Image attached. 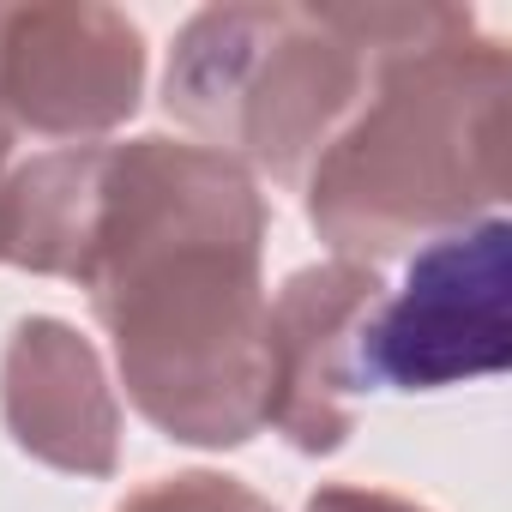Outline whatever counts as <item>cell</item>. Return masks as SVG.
I'll use <instances>...</instances> for the list:
<instances>
[{
    "mask_svg": "<svg viewBox=\"0 0 512 512\" xmlns=\"http://www.w3.org/2000/svg\"><path fill=\"white\" fill-rule=\"evenodd\" d=\"M0 422L13 446L67 476L121 470V398L103 374L97 344L55 320L25 314L0 350Z\"/></svg>",
    "mask_w": 512,
    "mask_h": 512,
    "instance_id": "52a82bcc",
    "label": "cell"
},
{
    "mask_svg": "<svg viewBox=\"0 0 512 512\" xmlns=\"http://www.w3.org/2000/svg\"><path fill=\"white\" fill-rule=\"evenodd\" d=\"M302 512H434L410 494H392V488H362V482H320L308 494Z\"/></svg>",
    "mask_w": 512,
    "mask_h": 512,
    "instance_id": "30bf717a",
    "label": "cell"
},
{
    "mask_svg": "<svg viewBox=\"0 0 512 512\" xmlns=\"http://www.w3.org/2000/svg\"><path fill=\"white\" fill-rule=\"evenodd\" d=\"M416 19L422 7H205L175 31L163 109L247 175L302 187Z\"/></svg>",
    "mask_w": 512,
    "mask_h": 512,
    "instance_id": "3957f363",
    "label": "cell"
},
{
    "mask_svg": "<svg viewBox=\"0 0 512 512\" xmlns=\"http://www.w3.org/2000/svg\"><path fill=\"white\" fill-rule=\"evenodd\" d=\"M380 302V272L356 260L302 266L266 302V422L302 458H332L356 434V398L368 392L362 350Z\"/></svg>",
    "mask_w": 512,
    "mask_h": 512,
    "instance_id": "8992f818",
    "label": "cell"
},
{
    "mask_svg": "<svg viewBox=\"0 0 512 512\" xmlns=\"http://www.w3.org/2000/svg\"><path fill=\"white\" fill-rule=\"evenodd\" d=\"M512 223L494 211L458 235L428 241L398 296L368 326V386L440 392L506 374L512 362Z\"/></svg>",
    "mask_w": 512,
    "mask_h": 512,
    "instance_id": "277c9868",
    "label": "cell"
},
{
    "mask_svg": "<svg viewBox=\"0 0 512 512\" xmlns=\"http://www.w3.org/2000/svg\"><path fill=\"white\" fill-rule=\"evenodd\" d=\"M266 193L235 157L163 133L103 145L79 290L133 410L181 446L266 428Z\"/></svg>",
    "mask_w": 512,
    "mask_h": 512,
    "instance_id": "6da1fadb",
    "label": "cell"
},
{
    "mask_svg": "<svg viewBox=\"0 0 512 512\" xmlns=\"http://www.w3.org/2000/svg\"><path fill=\"white\" fill-rule=\"evenodd\" d=\"M103 145H61L19 163L0 193V266L31 278H79L97 217Z\"/></svg>",
    "mask_w": 512,
    "mask_h": 512,
    "instance_id": "ba28073f",
    "label": "cell"
},
{
    "mask_svg": "<svg viewBox=\"0 0 512 512\" xmlns=\"http://www.w3.org/2000/svg\"><path fill=\"white\" fill-rule=\"evenodd\" d=\"M7 175H13V139L0 133V193H7Z\"/></svg>",
    "mask_w": 512,
    "mask_h": 512,
    "instance_id": "8fae6325",
    "label": "cell"
},
{
    "mask_svg": "<svg viewBox=\"0 0 512 512\" xmlns=\"http://www.w3.org/2000/svg\"><path fill=\"white\" fill-rule=\"evenodd\" d=\"M506 85V43L470 7H422L302 181L314 235L374 266L494 217L506 193Z\"/></svg>",
    "mask_w": 512,
    "mask_h": 512,
    "instance_id": "7a4b0ae2",
    "label": "cell"
},
{
    "mask_svg": "<svg viewBox=\"0 0 512 512\" xmlns=\"http://www.w3.org/2000/svg\"><path fill=\"white\" fill-rule=\"evenodd\" d=\"M145 97V37L121 7H0V133L97 139Z\"/></svg>",
    "mask_w": 512,
    "mask_h": 512,
    "instance_id": "5b68a950",
    "label": "cell"
},
{
    "mask_svg": "<svg viewBox=\"0 0 512 512\" xmlns=\"http://www.w3.org/2000/svg\"><path fill=\"white\" fill-rule=\"evenodd\" d=\"M115 512H278L260 488L223 470H175L157 482H139Z\"/></svg>",
    "mask_w": 512,
    "mask_h": 512,
    "instance_id": "9c48e42d",
    "label": "cell"
}]
</instances>
